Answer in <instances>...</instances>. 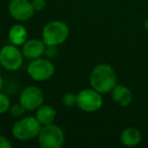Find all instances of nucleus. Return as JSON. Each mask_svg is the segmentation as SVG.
Instances as JSON below:
<instances>
[{
	"instance_id": "nucleus-19",
	"label": "nucleus",
	"mask_w": 148,
	"mask_h": 148,
	"mask_svg": "<svg viewBox=\"0 0 148 148\" xmlns=\"http://www.w3.org/2000/svg\"><path fill=\"white\" fill-rule=\"evenodd\" d=\"M11 147H12L11 142L3 135H0V148H11Z\"/></svg>"
},
{
	"instance_id": "nucleus-1",
	"label": "nucleus",
	"mask_w": 148,
	"mask_h": 148,
	"mask_svg": "<svg viewBox=\"0 0 148 148\" xmlns=\"http://www.w3.org/2000/svg\"><path fill=\"white\" fill-rule=\"evenodd\" d=\"M89 82L91 87L101 95L111 92L117 84V74L110 64H99L91 70Z\"/></svg>"
},
{
	"instance_id": "nucleus-11",
	"label": "nucleus",
	"mask_w": 148,
	"mask_h": 148,
	"mask_svg": "<svg viewBox=\"0 0 148 148\" xmlns=\"http://www.w3.org/2000/svg\"><path fill=\"white\" fill-rule=\"evenodd\" d=\"M111 92L114 103L122 108L128 107L131 103L132 99H133L131 90L125 85L116 84V86L114 87Z\"/></svg>"
},
{
	"instance_id": "nucleus-6",
	"label": "nucleus",
	"mask_w": 148,
	"mask_h": 148,
	"mask_svg": "<svg viewBox=\"0 0 148 148\" xmlns=\"http://www.w3.org/2000/svg\"><path fill=\"white\" fill-rule=\"evenodd\" d=\"M21 50L15 45H5L0 49V64L8 71H16L21 69L23 62Z\"/></svg>"
},
{
	"instance_id": "nucleus-3",
	"label": "nucleus",
	"mask_w": 148,
	"mask_h": 148,
	"mask_svg": "<svg viewBox=\"0 0 148 148\" xmlns=\"http://www.w3.org/2000/svg\"><path fill=\"white\" fill-rule=\"evenodd\" d=\"M42 125L36 117H25L18 120L12 127V136L18 141H29L38 137Z\"/></svg>"
},
{
	"instance_id": "nucleus-17",
	"label": "nucleus",
	"mask_w": 148,
	"mask_h": 148,
	"mask_svg": "<svg viewBox=\"0 0 148 148\" xmlns=\"http://www.w3.org/2000/svg\"><path fill=\"white\" fill-rule=\"evenodd\" d=\"M25 110L21 103H15V105L10 106V109H9V113L12 117L14 118H19L25 114Z\"/></svg>"
},
{
	"instance_id": "nucleus-9",
	"label": "nucleus",
	"mask_w": 148,
	"mask_h": 148,
	"mask_svg": "<svg viewBox=\"0 0 148 148\" xmlns=\"http://www.w3.org/2000/svg\"><path fill=\"white\" fill-rule=\"evenodd\" d=\"M9 14L18 21H27L35 14V9L29 0H11L8 5Z\"/></svg>"
},
{
	"instance_id": "nucleus-2",
	"label": "nucleus",
	"mask_w": 148,
	"mask_h": 148,
	"mask_svg": "<svg viewBox=\"0 0 148 148\" xmlns=\"http://www.w3.org/2000/svg\"><path fill=\"white\" fill-rule=\"evenodd\" d=\"M69 36V27L64 21H53L48 23L42 31V40L47 46L57 47L65 43Z\"/></svg>"
},
{
	"instance_id": "nucleus-16",
	"label": "nucleus",
	"mask_w": 148,
	"mask_h": 148,
	"mask_svg": "<svg viewBox=\"0 0 148 148\" xmlns=\"http://www.w3.org/2000/svg\"><path fill=\"white\" fill-rule=\"evenodd\" d=\"M10 99L5 93L0 91V114H5L10 109Z\"/></svg>"
},
{
	"instance_id": "nucleus-7",
	"label": "nucleus",
	"mask_w": 148,
	"mask_h": 148,
	"mask_svg": "<svg viewBox=\"0 0 148 148\" xmlns=\"http://www.w3.org/2000/svg\"><path fill=\"white\" fill-rule=\"evenodd\" d=\"M103 97L101 93L95 89L85 88L77 93V107L83 112L93 113L103 107Z\"/></svg>"
},
{
	"instance_id": "nucleus-8",
	"label": "nucleus",
	"mask_w": 148,
	"mask_h": 148,
	"mask_svg": "<svg viewBox=\"0 0 148 148\" xmlns=\"http://www.w3.org/2000/svg\"><path fill=\"white\" fill-rule=\"evenodd\" d=\"M44 103V93L41 88L37 86H27L21 92L19 103L25 111H36Z\"/></svg>"
},
{
	"instance_id": "nucleus-15",
	"label": "nucleus",
	"mask_w": 148,
	"mask_h": 148,
	"mask_svg": "<svg viewBox=\"0 0 148 148\" xmlns=\"http://www.w3.org/2000/svg\"><path fill=\"white\" fill-rule=\"evenodd\" d=\"M62 103L67 108H72L77 105V95L73 92H67L62 97Z\"/></svg>"
},
{
	"instance_id": "nucleus-4",
	"label": "nucleus",
	"mask_w": 148,
	"mask_h": 148,
	"mask_svg": "<svg viewBox=\"0 0 148 148\" xmlns=\"http://www.w3.org/2000/svg\"><path fill=\"white\" fill-rule=\"evenodd\" d=\"M38 140L40 146L43 148H60L65 142V135L59 126L50 124L42 126Z\"/></svg>"
},
{
	"instance_id": "nucleus-12",
	"label": "nucleus",
	"mask_w": 148,
	"mask_h": 148,
	"mask_svg": "<svg viewBox=\"0 0 148 148\" xmlns=\"http://www.w3.org/2000/svg\"><path fill=\"white\" fill-rule=\"evenodd\" d=\"M120 140H121L123 145L128 146V147L137 146L142 140L141 132H140L139 129H137L135 127L126 128L121 133Z\"/></svg>"
},
{
	"instance_id": "nucleus-21",
	"label": "nucleus",
	"mask_w": 148,
	"mask_h": 148,
	"mask_svg": "<svg viewBox=\"0 0 148 148\" xmlns=\"http://www.w3.org/2000/svg\"><path fill=\"white\" fill-rule=\"evenodd\" d=\"M144 27H145L146 31H148V18L145 21V23H144Z\"/></svg>"
},
{
	"instance_id": "nucleus-14",
	"label": "nucleus",
	"mask_w": 148,
	"mask_h": 148,
	"mask_svg": "<svg viewBox=\"0 0 148 148\" xmlns=\"http://www.w3.org/2000/svg\"><path fill=\"white\" fill-rule=\"evenodd\" d=\"M36 111H37L36 118L42 126L50 125V124L54 123L56 119V110L52 106L42 105Z\"/></svg>"
},
{
	"instance_id": "nucleus-5",
	"label": "nucleus",
	"mask_w": 148,
	"mask_h": 148,
	"mask_svg": "<svg viewBox=\"0 0 148 148\" xmlns=\"http://www.w3.org/2000/svg\"><path fill=\"white\" fill-rule=\"evenodd\" d=\"M27 74L32 79L36 81H46L50 79L55 73V66L46 58H37L31 60L27 65Z\"/></svg>"
},
{
	"instance_id": "nucleus-20",
	"label": "nucleus",
	"mask_w": 148,
	"mask_h": 148,
	"mask_svg": "<svg viewBox=\"0 0 148 148\" xmlns=\"http://www.w3.org/2000/svg\"><path fill=\"white\" fill-rule=\"evenodd\" d=\"M2 86H3V79H2V77H1V75H0V91H1Z\"/></svg>"
},
{
	"instance_id": "nucleus-13",
	"label": "nucleus",
	"mask_w": 148,
	"mask_h": 148,
	"mask_svg": "<svg viewBox=\"0 0 148 148\" xmlns=\"http://www.w3.org/2000/svg\"><path fill=\"white\" fill-rule=\"evenodd\" d=\"M8 39L12 45L15 46H23L25 42L27 40V31L23 25L17 23L13 25L9 29L8 32Z\"/></svg>"
},
{
	"instance_id": "nucleus-10",
	"label": "nucleus",
	"mask_w": 148,
	"mask_h": 148,
	"mask_svg": "<svg viewBox=\"0 0 148 148\" xmlns=\"http://www.w3.org/2000/svg\"><path fill=\"white\" fill-rule=\"evenodd\" d=\"M47 45L44 43L43 40L39 39H32L27 40L23 45V55L25 59L34 60L40 58L46 53Z\"/></svg>"
},
{
	"instance_id": "nucleus-18",
	"label": "nucleus",
	"mask_w": 148,
	"mask_h": 148,
	"mask_svg": "<svg viewBox=\"0 0 148 148\" xmlns=\"http://www.w3.org/2000/svg\"><path fill=\"white\" fill-rule=\"evenodd\" d=\"M32 4L35 9V11H42L47 6L46 0H32Z\"/></svg>"
}]
</instances>
